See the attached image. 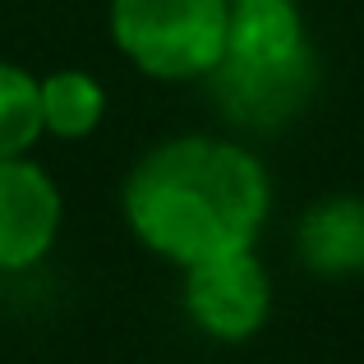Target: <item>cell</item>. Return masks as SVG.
<instances>
[{
	"label": "cell",
	"instance_id": "1",
	"mask_svg": "<svg viewBox=\"0 0 364 364\" xmlns=\"http://www.w3.org/2000/svg\"><path fill=\"white\" fill-rule=\"evenodd\" d=\"M272 208L267 171L245 143L180 134L129 166L120 213L134 240L176 267L249 249Z\"/></svg>",
	"mask_w": 364,
	"mask_h": 364
},
{
	"label": "cell",
	"instance_id": "2",
	"mask_svg": "<svg viewBox=\"0 0 364 364\" xmlns=\"http://www.w3.org/2000/svg\"><path fill=\"white\" fill-rule=\"evenodd\" d=\"M217 111L245 134L286 129L318 92V55L295 0L231 5L222 60L208 70Z\"/></svg>",
	"mask_w": 364,
	"mask_h": 364
},
{
	"label": "cell",
	"instance_id": "3",
	"mask_svg": "<svg viewBox=\"0 0 364 364\" xmlns=\"http://www.w3.org/2000/svg\"><path fill=\"white\" fill-rule=\"evenodd\" d=\"M231 0H111V42L139 74L161 83L208 79L226 46Z\"/></svg>",
	"mask_w": 364,
	"mask_h": 364
},
{
	"label": "cell",
	"instance_id": "4",
	"mask_svg": "<svg viewBox=\"0 0 364 364\" xmlns=\"http://www.w3.org/2000/svg\"><path fill=\"white\" fill-rule=\"evenodd\" d=\"M180 272H185L180 304H185L189 323L213 341H226V346L249 341L272 314V282H267V267L258 263L254 245L213 254Z\"/></svg>",
	"mask_w": 364,
	"mask_h": 364
},
{
	"label": "cell",
	"instance_id": "5",
	"mask_svg": "<svg viewBox=\"0 0 364 364\" xmlns=\"http://www.w3.org/2000/svg\"><path fill=\"white\" fill-rule=\"evenodd\" d=\"M65 222V198L51 171L28 152L0 157V272H23L51 254Z\"/></svg>",
	"mask_w": 364,
	"mask_h": 364
},
{
	"label": "cell",
	"instance_id": "6",
	"mask_svg": "<svg viewBox=\"0 0 364 364\" xmlns=\"http://www.w3.org/2000/svg\"><path fill=\"white\" fill-rule=\"evenodd\" d=\"M295 258L318 282L364 272V198L332 194L318 198L295 222Z\"/></svg>",
	"mask_w": 364,
	"mask_h": 364
},
{
	"label": "cell",
	"instance_id": "7",
	"mask_svg": "<svg viewBox=\"0 0 364 364\" xmlns=\"http://www.w3.org/2000/svg\"><path fill=\"white\" fill-rule=\"evenodd\" d=\"M42 83V134L88 139L107 116V88L88 70H55Z\"/></svg>",
	"mask_w": 364,
	"mask_h": 364
},
{
	"label": "cell",
	"instance_id": "8",
	"mask_svg": "<svg viewBox=\"0 0 364 364\" xmlns=\"http://www.w3.org/2000/svg\"><path fill=\"white\" fill-rule=\"evenodd\" d=\"M42 139V83L23 65L0 60V157L33 152Z\"/></svg>",
	"mask_w": 364,
	"mask_h": 364
},
{
	"label": "cell",
	"instance_id": "9",
	"mask_svg": "<svg viewBox=\"0 0 364 364\" xmlns=\"http://www.w3.org/2000/svg\"><path fill=\"white\" fill-rule=\"evenodd\" d=\"M231 5H245V0H231Z\"/></svg>",
	"mask_w": 364,
	"mask_h": 364
}]
</instances>
